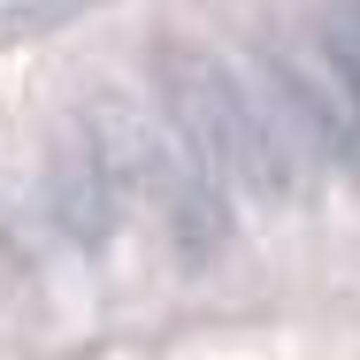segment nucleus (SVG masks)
Wrapping results in <instances>:
<instances>
[{
	"label": "nucleus",
	"mask_w": 360,
	"mask_h": 360,
	"mask_svg": "<svg viewBox=\"0 0 360 360\" xmlns=\"http://www.w3.org/2000/svg\"><path fill=\"white\" fill-rule=\"evenodd\" d=\"M161 115L192 139V153L215 169L230 200L284 207L307 184V153L291 139L276 92L253 77V62L230 54H161Z\"/></svg>",
	"instance_id": "obj_1"
},
{
	"label": "nucleus",
	"mask_w": 360,
	"mask_h": 360,
	"mask_svg": "<svg viewBox=\"0 0 360 360\" xmlns=\"http://www.w3.org/2000/svg\"><path fill=\"white\" fill-rule=\"evenodd\" d=\"M322 54H330L338 92L353 100V115H360V0H338V8H330V23H322Z\"/></svg>",
	"instance_id": "obj_2"
}]
</instances>
